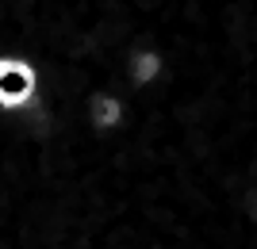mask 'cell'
Returning <instances> with one entry per match:
<instances>
[{
    "instance_id": "1",
    "label": "cell",
    "mask_w": 257,
    "mask_h": 249,
    "mask_svg": "<svg viewBox=\"0 0 257 249\" xmlns=\"http://www.w3.org/2000/svg\"><path fill=\"white\" fill-rule=\"evenodd\" d=\"M39 65L31 58H0V111L23 115L39 104Z\"/></svg>"
},
{
    "instance_id": "2",
    "label": "cell",
    "mask_w": 257,
    "mask_h": 249,
    "mask_svg": "<svg viewBox=\"0 0 257 249\" xmlns=\"http://www.w3.org/2000/svg\"><path fill=\"white\" fill-rule=\"evenodd\" d=\"M123 69L131 73V85L135 88H150L154 77L161 73V58L154 50H139V54H131V62H123Z\"/></svg>"
}]
</instances>
